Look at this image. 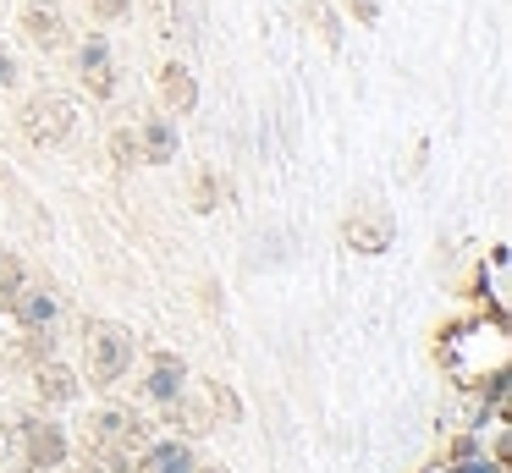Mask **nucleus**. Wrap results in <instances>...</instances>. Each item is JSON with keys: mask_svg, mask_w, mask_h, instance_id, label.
Instances as JSON below:
<instances>
[{"mask_svg": "<svg viewBox=\"0 0 512 473\" xmlns=\"http://www.w3.org/2000/svg\"><path fill=\"white\" fill-rule=\"evenodd\" d=\"M160 94H166V105L177 110V116H188V110L199 105V88H193L188 66H166V72H160Z\"/></svg>", "mask_w": 512, "mask_h": 473, "instance_id": "obj_9", "label": "nucleus"}, {"mask_svg": "<svg viewBox=\"0 0 512 473\" xmlns=\"http://www.w3.org/2000/svg\"><path fill=\"white\" fill-rule=\"evenodd\" d=\"M457 473H496V468H490V462H463Z\"/></svg>", "mask_w": 512, "mask_h": 473, "instance_id": "obj_18", "label": "nucleus"}, {"mask_svg": "<svg viewBox=\"0 0 512 473\" xmlns=\"http://www.w3.org/2000/svg\"><path fill=\"white\" fill-rule=\"evenodd\" d=\"M138 418L133 413H100V440H133Z\"/></svg>", "mask_w": 512, "mask_h": 473, "instance_id": "obj_13", "label": "nucleus"}, {"mask_svg": "<svg viewBox=\"0 0 512 473\" xmlns=\"http://www.w3.org/2000/svg\"><path fill=\"white\" fill-rule=\"evenodd\" d=\"M347 6H353V11H358V17H364V22H369V17H375V11H380V0H347Z\"/></svg>", "mask_w": 512, "mask_h": 473, "instance_id": "obj_15", "label": "nucleus"}, {"mask_svg": "<svg viewBox=\"0 0 512 473\" xmlns=\"http://www.w3.org/2000/svg\"><path fill=\"white\" fill-rule=\"evenodd\" d=\"M28 138L34 143H61L72 132V105L61 94H39V99H28Z\"/></svg>", "mask_w": 512, "mask_h": 473, "instance_id": "obj_3", "label": "nucleus"}, {"mask_svg": "<svg viewBox=\"0 0 512 473\" xmlns=\"http://www.w3.org/2000/svg\"><path fill=\"white\" fill-rule=\"evenodd\" d=\"M12 314H17V325H28V330H50L61 319V297L50 292V286L12 281Z\"/></svg>", "mask_w": 512, "mask_h": 473, "instance_id": "obj_2", "label": "nucleus"}, {"mask_svg": "<svg viewBox=\"0 0 512 473\" xmlns=\"http://www.w3.org/2000/svg\"><path fill=\"white\" fill-rule=\"evenodd\" d=\"M342 231H347V242H353L358 253H386L391 248V231H397V226H391L386 209H353Z\"/></svg>", "mask_w": 512, "mask_h": 473, "instance_id": "obj_4", "label": "nucleus"}, {"mask_svg": "<svg viewBox=\"0 0 512 473\" xmlns=\"http://www.w3.org/2000/svg\"><path fill=\"white\" fill-rule=\"evenodd\" d=\"M39 396H50V402H72V396H78V380H72V369H61V363H45V369H39Z\"/></svg>", "mask_w": 512, "mask_h": 473, "instance_id": "obj_12", "label": "nucleus"}, {"mask_svg": "<svg viewBox=\"0 0 512 473\" xmlns=\"http://www.w3.org/2000/svg\"><path fill=\"white\" fill-rule=\"evenodd\" d=\"M138 149H144V165H171L177 160V121L171 116H149L144 127H138Z\"/></svg>", "mask_w": 512, "mask_h": 473, "instance_id": "obj_6", "label": "nucleus"}, {"mask_svg": "<svg viewBox=\"0 0 512 473\" xmlns=\"http://www.w3.org/2000/svg\"><path fill=\"white\" fill-rule=\"evenodd\" d=\"M182 385H188V363H182L177 352H160V358L149 363V374H144V396L149 402H177Z\"/></svg>", "mask_w": 512, "mask_h": 473, "instance_id": "obj_5", "label": "nucleus"}, {"mask_svg": "<svg viewBox=\"0 0 512 473\" xmlns=\"http://www.w3.org/2000/svg\"><path fill=\"white\" fill-rule=\"evenodd\" d=\"M133 369V336L122 325H94L89 330V374L94 385H116Z\"/></svg>", "mask_w": 512, "mask_h": 473, "instance_id": "obj_1", "label": "nucleus"}, {"mask_svg": "<svg viewBox=\"0 0 512 473\" xmlns=\"http://www.w3.org/2000/svg\"><path fill=\"white\" fill-rule=\"evenodd\" d=\"M0 275H6V281H17V264H12V253L0 248Z\"/></svg>", "mask_w": 512, "mask_h": 473, "instance_id": "obj_16", "label": "nucleus"}, {"mask_svg": "<svg viewBox=\"0 0 512 473\" xmlns=\"http://www.w3.org/2000/svg\"><path fill=\"white\" fill-rule=\"evenodd\" d=\"M12 83H17V61L0 50V88H12Z\"/></svg>", "mask_w": 512, "mask_h": 473, "instance_id": "obj_14", "label": "nucleus"}, {"mask_svg": "<svg viewBox=\"0 0 512 473\" xmlns=\"http://www.w3.org/2000/svg\"><path fill=\"white\" fill-rule=\"evenodd\" d=\"M78 61H83V72L94 77V88H111V39H105V33H89V39H83V50H78Z\"/></svg>", "mask_w": 512, "mask_h": 473, "instance_id": "obj_10", "label": "nucleus"}, {"mask_svg": "<svg viewBox=\"0 0 512 473\" xmlns=\"http://www.w3.org/2000/svg\"><path fill=\"white\" fill-rule=\"evenodd\" d=\"M94 6H100V17H116V11L127 6V0H94Z\"/></svg>", "mask_w": 512, "mask_h": 473, "instance_id": "obj_17", "label": "nucleus"}, {"mask_svg": "<svg viewBox=\"0 0 512 473\" xmlns=\"http://www.w3.org/2000/svg\"><path fill=\"white\" fill-rule=\"evenodd\" d=\"M23 440H28V462L34 468H56L67 457V440H61L56 424H23Z\"/></svg>", "mask_w": 512, "mask_h": 473, "instance_id": "obj_8", "label": "nucleus"}, {"mask_svg": "<svg viewBox=\"0 0 512 473\" xmlns=\"http://www.w3.org/2000/svg\"><path fill=\"white\" fill-rule=\"evenodd\" d=\"M138 473H199V457H193L188 440H155L138 457Z\"/></svg>", "mask_w": 512, "mask_h": 473, "instance_id": "obj_7", "label": "nucleus"}, {"mask_svg": "<svg viewBox=\"0 0 512 473\" xmlns=\"http://www.w3.org/2000/svg\"><path fill=\"white\" fill-rule=\"evenodd\" d=\"M23 28H28V39H34V44H61V11L34 0V6L23 11Z\"/></svg>", "mask_w": 512, "mask_h": 473, "instance_id": "obj_11", "label": "nucleus"}]
</instances>
